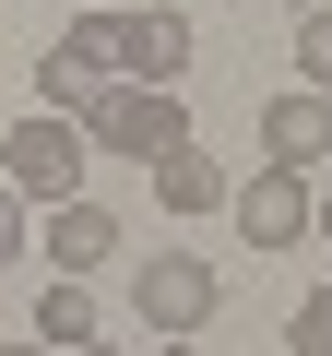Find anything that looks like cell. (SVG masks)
I'll return each mask as SVG.
<instances>
[{"label": "cell", "instance_id": "cell-7", "mask_svg": "<svg viewBox=\"0 0 332 356\" xmlns=\"http://www.w3.org/2000/svg\"><path fill=\"white\" fill-rule=\"evenodd\" d=\"M107 250H119V214H107V202H60V214H48V273H72V285H83Z\"/></svg>", "mask_w": 332, "mask_h": 356}, {"label": "cell", "instance_id": "cell-16", "mask_svg": "<svg viewBox=\"0 0 332 356\" xmlns=\"http://www.w3.org/2000/svg\"><path fill=\"white\" fill-rule=\"evenodd\" d=\"M154 356H202V344H154Z\"/></svg>", "mask_w": 332, "mask_h": 356}, {"label": "cell", "instance_id": "cell-1", "mask_svg": "<svg viewBox=\"0 0 332 356\" xmlns=\"http://www.w3.org/2000/svg\"><path fill=\"white\" fill-rule=\"evenodd\" d=\"M83 119H48V107H24L13 131H0V191H13V202H83Z\"/></svg>", "mask_w": 332, "mask_h": 356}, {"label": "cell", "instance_id": "cell-5", "mask_svg": "<svg viewBox=\"0 0 332 356\" xmlns=\"http://www.w3.org/2000/svg\"><path fill=\"white\" fill-rule=\"evenodd\" d=\"M226 202H238V238H249V250H297V238H308V178H297V166H261L249 191H226Z\"/></svg>", "mask_w": 332, "mask_h": 356}, {"label": "cell", "instance_id": "cell-15", "mask_svg": "<svg viewBox=\"0 0 332 356\" xmlns=\"http://www.w3.org/2000/svg\"><path fill=\"white\" fill-rule=\"evenodd\" d=\"M0 356H48V344H0Z\"/></svg>", "mask_w": 332, "mask_h": 356}, {"label": "cell", "instance_id": "cell-8", "mask_svg": "<svg viewBox=\"0 0 332 356\" xmlns=\"http://www.w3.org/2000/svg\"><path fill=\"white\" fill-rule=\"evenodd\" d=\"M154 202H166V214H226V166H214L202 143L154 154Z\"/></svg>", "mask_w": 332, "mask_h": 356}, {"label": "cell", "instance_id": "cell-14", "mask_svg": "<svg viewBox=\"0 0 332 356\" xmlns=\"http://www.w3.org/2000/svg\"><path fill=\"white\" fill-rule=\"evenodd\" d=\"M285 13H332V0H285Z\"/></svg>", "mask_w": 332, "mask_h": 356}, {"label": "cell", "instance_id": "cell-10", "mask_svg": "<svg viewBox=\"0 0 332 356\" xmlns=\"http://www.w3.org/2000/svg\"><path fill=\"white\" fill-rule=\"evenodd\" d=\"M297 83L332 95V13H297Z\"/></svg>", "mask_w": 332, "mask_h": 356}, {"label": "cell", "instance_id": "cell-2", "mask_svg": "<svg viewBox=\"0 0 332 356\" xmlns=\"http://www.w3.org/2000/svg\"><path fill=\"white\" fill-rule=\"evenodd\" d=\"M214 309H226V273H214L202 250H142V273H131V321H142L154 344H190Z\"/></svg>", "mask_w": 332, "mask_h": 356}, {"label": "cell", "instance_id": "cell-13", "mask_svg": "<svg viewBox=\"0 0 332 356\" xmlns=\"http://www.w3.org/2000/svg\"><path fill=\"white\" fill-rule=\"evenodd\" d=\"M308 238H332V191H308Z\"/></svg>", "mask_w": 332, "mask_h": 356}, {"label": "cell", "instance_id": "cell-12", "mask_svg": "<svg viewBox=\"0 0 332 356\" xmlns=\"http://www.w3.org/2000/svg\"><path fill=\"white\" fill-rule=\"evenodd\" d=\"M13 261H24V202L0 191V273H13Z\"/></svg>", "mask_w": 332, "mask_h": 356}, {"label": "cell", "instance_id": "cell-17", "mask_svg": "<svg viewBox=\"0 0 332 356\" xmlns=\"http://www.w3.org/2000/svg\"><path fill=\"white\" fill-rule=\"evenodd\" d=\"M72 356H119V344H72Z\"/></svg>", "mask_w": 332, "mask_h": 356}, {"label": "cell", "instance_id": "cell-11", "mask_svg": "<svg viewBox=\"0 0 332 356\" xmlns=\"http://www.w3.org/2000/svg\"><path fill=\"white\" fill-rule=\"evenodd\" d=\"M285 356H332V285H320V297H297V321H285Z\"/></svg>", "mask_w": 332, "mask_h": 356}, {"label": "cell", "instance_id": "cell-4", "mask_svg": "<svg viewBox=\"0 0 332 356\" xmlns=\"http://www.w3.org/2000/svg\"><path fill=\"white\" fill-rule=\"evenodd\" d=\"M107 36H119V72H107V83H166V95H179V72H190V13H107Z\"/></svg>", "mask_w": 332, "mask_h": 356}, {"label": "cell", "instance_id": "cell-6", "mask_svg": "<svg viewBox=\"0 0 332 356\" xmlns=\"http://www.w3.org/2000/svg\"><path fill=\"white\" fill-rule=\"evenodd\" d=\"M261 154L308 178V166L332 154V95H308V83H297V95H273V107H261Z\"/></svg>", "mask_w": 332, "mask_h": 356}, {"label": "cell", "instance_id": "cell-9", "mask_svg": "<svg viewBox=\"0 0 332 356\" xmlns=\"http://www.w3.org/2000/svg\"><path fill=\"white\" fill-rule=\"evenodd\" d=\"M36 344H48V356H72V344H95V285H72V273H48V297H36Z\"/></svg>", "mask_w": 332, "mask_h": 356}, {"label": "cell", "instance_id": "cell-3", "mask_svg": "<svg viewBox=\"0 0 332 356\" xmlns=\"http://www.w3.org/2000/svg\"><path fill=\"white\" fill-rule=\"evenodd\" d=\"M83 143H95V154H131V166H154V154H179V143H190V107L166 95V83H95V107H83Z\"/></svg>", "mask_w": 332, "mask_h": 356}]
</instances>
